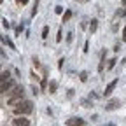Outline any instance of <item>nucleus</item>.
<instances>
[{
  "mask_svg": "<svg viewBox=\"0 0 126 126\" xmlns=\"http://www.w3.org/2000/svg\"><path fill=\"white\" fill-rule=\"evenodd\" d=\"M21 32H23V25H19V26H18V28H16V33H18V35H19V33H21Z\"/></svg>",
  "mask_w": 126,
  "mask_h": 126,
  "instance_id": "22",
  "label": "nucleus"
},
{
  "mask_svg": "<svg viewBox=\"0 0 126 126\" xmlns=\"http://www.w3.org/2000/svg\"><path fill=\"white\" fill-rule=\"evenodd\" d=\"M14 86H16V82L12 81V79H9V81H5V82H0V94H2V93H9Z\"/></svg>",
  "mask_w": 126,
  "mask_h": 126,
  "instance_id": "3",
  "label": "nucleus"
},
{
  "mask_svg": "<svg viewBox=\"0 0 126 126\" xmlns=\"http://www.w3.org/2000/svg\"><path fill=\"white\" fill-rule=\"evenodd\" d=\"M65 124H67V126H84L86 121L81 119V117H70V119L65 121Z\"/></svg>",
  "mask_w": 126,
  "mask_h": 126,
  "instance_id": "4",
  "label": "nucleus"
},
{
  "mask_svg": "<svg viewBox=\"0 0 126 126\" xmlns=\"http://www.w3.org/2000/svg\"><path fill=\"white\" fill-rule=\"evenodd\" d=\"M105 126H114V124H105Z\"/></svg>",
  "mask_w": 126,
  "mask_h": 126,
  "instance_id": "27",
  "label": "nucleus"
},
{
  "mask_svg": "<svg viewBox=\"0 0 126 126\" xmlns=\"http://www.w3.org/2000/svg\"><path fill=\"white\" fill-rule=\"evenodd\" d=\"M121 7H126V0H121Z\"/></svg>",
  "mask_w": 126,
  "mask_h": 126,
  "instance_id": "25",
  "label": "nucleus"
},
{
  "mask_svg": "<svg viewBox=\"0 0 126 126\" xmlns=\"http://www.w3.org/2000/svg\"><path fill=\"white\" fill-rule=\"evenodd\" d=\"M123 40H124V42H126V26H124V28H123Z\"/></svg>",
  "mask_w": 126,
  "mask_h": 126,
  "instance_id": "23",
  "label": "nucleus"
},
{
  "mask_svg": "<svg viewBox=\"0 0 126 126\" xmlns=\"http://www.w3.org/2000/svg\"><path fill=\"white\" fill-rule=\"evenodd\" d=\"M0 70H2V67H0Z\"/></svg>",
  "mask_w": 126,
  "mask_h": 126,
  "instance_id": "29",
  "label": "nucleus"
},
{
  "mask_svg": "<svg viewBox=\"0 0 126 126\" xmlns=\"http://www.w3.org/2000/svg\"><path fill=\"white\" fill-rule=\"evenodd\" d=\"M33 110V103L30 100H21L18 105H14V116H26Z\"/></svg>",
  "mask_w": 126,
  "mask_h": 126,
  "instance_id": "2",
  "label": "nucleus"
},
{
  "mask_svg": "<svg viewBox=\"0 0 126 126\" xmlns=\"http://www.w3.org/2000/svg\"><path fill=\"white\" fill-rule=\"evenodd\" d=\"M0 40H2V42H4V44H7V46H9V47H11V49H16V46H14V44H12V42H11V39H7V37H5V35H0Z\"/></svg>",
  "mask_w": 126,
  "mask_h": 126,
  "instance_id": "10",
  "label": "nucleus"
},
{
  "mask_svg": "<svg viewBox=\"0 0 126 126\" xmlns=\"http://www.w3.org/2000/svg\"><path fill=\"white\" fill-rule=\"evenodd\" d=\"M105 68V53L102 54V60H100V65H98V72H103Z\"/></svg>",
  "mask_w": 126,
  "mask_h": 126,
  "instance_id": "13",
  "label": "nucleus"
},
{
  "mask_svg": "<svg viewBox=\"0 0 126 126\" xmlns=\"http://www.w3.org/2000/svg\"><path fill=\"white\" fill-rule=\"evenodd\" d=\"M2 2H4V0H0V4H2Z\"/></svg>",
  "mask_w": 126,
  "mask_h": 126,
  "instance_id": "28",
  "label": "nucleus"
},
{
  "mask_svg": "<svg viewBox=\"0 0 126 126\" xmlns=\"http://www.w3.org/2000/svg\"><path fill=\"white\" fill-rule=\"evenodd\" d=\"M61 35H63V30H58V35H56V42H61Z\"/></svg>",
  "mask_w": 126,
  "mask_h": 126,
  "instance_id": "18",
  "label": "nucleus"
},
{
  "mask_svg": "<svg viewBox=\"0 0 126 126\" xmlns=\"http://www.w3.org/2000/svg\"><path fill=\"white\" fill-rule=\"evenodd\" d=\"M79 79H81V82H86V81H88V72H81Z\"/></svg>",
  "mask_w": 126,
  "mask_h": 126,
  "instance_id": "16",
  "label": "nucleus"
},
{
  "mask_svg": "<svg viewBox=\"0 0 126 126\" xmlns=\"http://www.w3.org/2000/svg\"><path fill=\"white\" fill-rule=\"evenodd\" d=\"M12 124H14V126H30V121L25 119L23 116H18L16 119H12Z\"/></svg>",
  "mask_w": 126,
  "mask_h": 126,
  "instance_id": "5",
  "label": "nucleus"
},
{
  "mask_svg": "<svg viewBox=\"0 0 126 126\" xmlns=\"http://www.w3.org/2000/svg\"><path fill=\"white\" fill-rule=\"evenodd\" d=\"M56 88H58V82H56V81H51V82H49V93H51V94L56 93Z\"/></svg>",
  "mask_w": 126,
  "mask_h": 126,
  "instance_id": "11",
  "label": "nucleus"
},
{
  "mask_svg": "<svg viewBox=\"0 0 126 126\" xmlns=\"http://www.w3.org/2000/svg\"><path fill=\"white\" fill-rule=\"evenodd\" d=\"M116 63H117V60H116V58L109 60V65H107V68H109V70H110V68H114V65H116Z\"/></svg>",
  "mask_w": 126,
  "mask_h": 126,
  "instance_id": "15",
  "label": "nucleus"
},
{
  "mask_svg": "<svg viewBox=\"0 0 126 126\" xmlns=\"http://www.w3.org/2000/svg\"><path fill=\"white\" fill-rule=\"evenodd\" d=\"M82 107H91V105H89V102H88V100H82Z\"/></svg>",
  "mask_w": 126,
  "mask_h": 126,
  "instance_id": "24",
  "label": "nucleus"
},
{
  "mask_svg": "<svg viewBox=\"0 0 126 126\" xmlns=\"http://www.w3.org/2000/svg\"><path fill=\"white\" fill-rule=\"evenodd\" d=\"M117 86V79H114L112 82H109L107 84V88H105V91H103V94L105 96H110V94H112V91H114V88Z\"/></svg>",
  "mask_w": 126,
  "mask_h": 126,
  "instance_id": "6",
  "label": "nucleus"
},
{
  "mask_svg": "<svg viewBox=\"0 0 126 126\" xmlns=\"http://www.w3.org/2000/svg\"><path fill=\"white\" fill-rule=\"evenodd\" d=\"M21 100H25V88L23 86H14L7 93V103L14 107V105H18Z\"/></svg>",
  "mask_w": 126,
  "mask_h": 126,
  "instance_id": "1",
  "label": "nucleus"
},
{
  "mask_svg": "<svg viewBox=\"0 0 126 126\" xmlns=\"http://www.w3.org/2000/svg\"><path fill=\"white\" fill-rule=\"evenodd\" d=\"M119 105H121V102H119V100H112L110 103H107V105H105V110H116V109H119Z\"/></svg>",
  "mask_w": 126,
  "mask_h": 126,
  "instance_id": "7",
  "label": "nucleus"
},
{
  "mask_svg": "<svg viewBox=\"0 0 126 126\" xmlns=\"http://www.w3.org/2000/svg\"><path fill=\"white\" fill-rule=\"evenodd\" d=\"M11 79V72L9 70H4V72H0V82H5Z\"/></svg>",
  "mask_w": 126,
  "mask_h": 126,
  "instance_id": "8",
  "label": "nucleus"
},
{
  "mask_svg": "<svg viewBox=\"0 0 126 126\" xmlns=\"http://www.w3.org/2000/svg\"><path fill=\"white\" fill-rule=\"evenodd\" d=\"M96 28H98V21H96V19H91V23H89V28H88V30H89V33L93 35L94 32H96Z\"/></svg>",
  "mask_w": 126,
  "mask_h": 126,
  "instance_id": "9",
  "label": "nucleus"
},
{
  "mask_svg": "<svg viewBox=\"0 0 126 126\" xmlns=\"http://www.w3.org/2000/svg\"><path fill=\"white\" fill-rule=\"evenodd\" d=\"M72 39H74V33H72V32H70V33H67V42L70 44V42H72Z\"/></svg>",
  "mask_w": 126,
  "mask_h": 126,
  "instance_id": "20",
  "label": "nucleus"
},
{
  "mask_svg": "<svg viewBox=\"0 0 126 126\" xmlns=\"http://www.w3.org/2000/svg\"><path fill=\"white\" fill-rule=\"evenodd\" d=\"M126 16V9H117L116 11V18H124Z\"/></svg>",
  "mask_w": 126,
  "mask_h": 126,
  "instance_id": "14",
  "label": "nucleus"
},
{
  "mask_svg": "<svg viewBox=\"0 0 126 126\" xmlns=\"http://www.w3.org/2000/svg\"><path fill=\"white\" fill-rule=\"evenodd\" d=\"M70 18H72V11H65V14H63V23H67V21H70Z\"/></svg>",
  "mask_w": 126,
  "mask_h": 126,
  "instance_id": "12",
  "label": "nucleus"
},
{
  "mask_svg": "<svg viewBox=\"0 0 126 126\" xmlns=\"http://www.w3.org/2000/svg\"><path fill=\"white\" fill-rule=\"evenodd\" d=\"M47 35H49V26H44V30H42V39H47Z\"/></svg>",
  "mask_w": 126,
  "mask_h": 126,
  "instance_id": "17",
  "label": "nucleus"
},
{
  "mask_svg": "<svg viewBox=\"0 0 126 126\" xmlns=\"http://www.w3.org/2000/svg\"><path fill=\"white\" fill-rule=\"evenodd\" d=\"M54 12H56V14H61V12H63V7H61V5H56Z\"/></svg>",
  "mask_w": 126,
  "mask_h": 126,
  "instance_id": "21",
  "label": "nucleus"
},
{
  "mask_svg": "<svg viewBox=\"0 0 126 126\" xmlns=\"http://www.w3.org/2000/svg\"><path fill=\"white\" fill-rule=\"evenodd\" d=\"M16 4H18V5H26L28 0H16Z\"/></svg>",
  "mask_w": 126,
  "mask_h": 126,
  "instance_id": "19",
  "label": "nucleus"
},
{
  "mask_svg": "<svg viewBox=\"0 0 126 126\" xmlns=\"http://www.w3.org/2000/svg\"><path fill=\"white\" fill-rule=\"evenodd\" d=\"M75 2H81V4H86V2H88V0H75Z\"/></svg>",
  "mask_w": 126,
  "mask_h": 126,
  "instance_id": "26",
  "label": "nucleus"
}]
</instances>
